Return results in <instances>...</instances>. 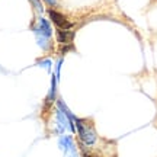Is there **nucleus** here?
Returning <instances> with one entry per match:
<instances>
[{
    "instance_id": "f257e3e1",
    "label": "nucleus",
    "mask_w": 157,
    "mask_h": 157,
    "mask_svg": "<svg viewBox=\"0 0 157 157\" xmlns=\"http://www.w3.org/2000/svg\"><path fill=\"white\" fill-rule=\"evenodd\" d=\"M50 17H51V21H52V23H54L58 29H70L71 28V22L67 21V17L64 16V15H61L60 12L50 10Z\"/></svg>"
},
{
    "instance_id": "f03ea898",
    "label": "nucleus",
    "mask_w": 157,
    "mask_h": 157,
    "mask_svg": "<svg viewBox=\"0 0 157 157\" xmlns=\"http://www.w3.org/2000/svg\"><path fill=\"white\" fill-rule=\"evenodd\" d=\"M77 129H78V134H80V138H82L86 144H93V143H95L96 135L90 128L84 127L82 122H77Z\"/></svg>"
},
{
    "instance_id": "7ed1b4c3",
    "label": "nucleus",
    "mask_w": 157,
    "mask_h": 157,
    "mask_svg": "<svg viewBox=\"0 0 157 157\" xmlns=\"http://www.w3.org/2000/svg\"><path fill=\"white\" fill-rule=\"evenodd\" d=\"M74 38V32L68 31V29H60L57 31V41L61 44H71V41Z\"/></svg>"
},
{
    "instance_id": "20e7f679",
    "label": "nucleus",
    "mask_w": 157,
    "mask_h": 157,
    "mask_svg": "<svg viewBox=\"0 0 157 157\" xmlns=\"http://www.w3.org/2000/svg\"><path fill=\"white\" fill-rule=\"evenodd\" d=\"M86 157H93V156H86Z\"/></svg>"
}]
</instances>
